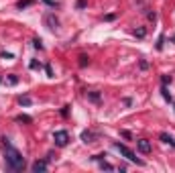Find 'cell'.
Wrapping results in <instances>:
<instances>
[{"label":"cell","mask_w":175,"mask_h":173,"mask_svg":"<svg viewBox=\"0 0 175 173\" xmlns=\"http://www.w3.org/2000/svg\"><path fill=\"white\" fill-rule=\"evenodd\" d=\"M2 145H4V159H6V165H8L12 171H23L24 169V157H23V153H20L19 149H15L12 145H10V141L8 138H2Z\"/></svg>","instance_id":"1"},{"label":"cell","mask_w":175,"mask_h":173,"mask_svg":"<svg viewBox=\"0 0 175 173\" xmlns=\"http://www.w3.org/2000/svg\"><path fill=\"white\" fill-rule=\"evenodd\" d=\"M114 147H116V151L122 155V157H126L128 161H132V163H136V165H145V161L136 157V155H134V151H130V149H128L126 145H122V143H114Z\"/></svg>","instance_id":"2"},{"label":"cell","mask_w":175,"mask_h":173,"mask_svg":"<svg viewBox=\"0 0 175 173\" xmlns=\"http://www.w3.org/2000/svg\"><path fill=\"white\" fill-rule=\"evenodd\" d=\"M53 141L57 147H65V145L69 143V133L67 130H55L53 133Z\"/></svg>","instance_id":"3"},{"label":"cell","mask_w":175,"mask_h":173,"mask_svg":"<svg viewBox=\"0 0 175 173\" xmlns=\"http://www.w3.org/2000/svg\"><path fill=\"white\" fill-rule=\"evenodd\" d=\"M43 20H45V27L51 29V31H55L59 27V19L55 16V12H47V15L43 16Z\"/></svg>","instance_id":"4"},{"label":"cell","mask_w":175,"mask_h":173,"mask_svg":"<svg viewBox=\"0 0 175 173\" xmlns=\"http://www.w3.org/2000/svg\"><path fill=\"white\" fill-rule=\"evenodd\" d=\"M136 149L147 155V153H151V143H149L147 138H141V141H136Z\"/></svg>","instance_id":"5"},{"label":"cell","mask_w":175,"mask_h":173,"mask_svg":"<svg viewBox=\"0 0 175 173\" xmlns=\"http://www.w3.org/2000/svg\"><path fill=\"white\" fill-rule=\"evenodd\" d=\"M31 169H33V173H41V171H47V161H35L33 165H31Z\"/></svg>","instance_id":"6"},{"label":"cell","mask_w":175,"mask_h":173,"mask_svg":"<svg viewBox=\"0 0 175 173\" xmlns=\"http://www.w3.org/2000/svg\"><path fill=\"white\" fill-rule=\"evenodd\" d=\"M94 138H98V134L92 133V130H83L82 133V141L83 143H94Z\"/></svg>","instance_id":"7"},{"label":"cell","mask_w":175,"mask_h":173,"mask_svg":"<svg viewBox=\"0 0 175 173\" xmlns=\"http://www.w3.org/2000/svg\"><path fill=\"white\" fill-rule=\"evenodd\" d=\"M33 2H35V0H19V2H16V8L23 10V8H27V6H31Z\"/></svg>","instance_id":"8"},{"label":"cell","mask_w":175,"mask_h":173,"mask_svg":"<svg viewBox=\"0 0 175 173\" xmlns=\"http://www.w3.org/2000/svg\"><path fill=\"white\" fill-rule=\"evenodd\" d=\"M159 138L163 141V143H169V145H173V137H171V134H167V133H161V134H159Z\"/></svg>","instance_id":"9"},{"label":"cell","mask_w":175,"mask_h":173,"mask_svg":"<svg viewBox=\"0 0 175 173\" xmlns=\"http://www.w3.org/2000/svg\"><path fill=\"white\" fill-rule=\"evenodd\" d=\"M19 104H20V106H31V104H33V100H31L29 96H20V98H19Z\"/></svg>","instance_id":"10"},{"label":"cell","mask_w":175,"mask_h":173,"mask_svg":"<svg viewBox=\"0 0 175 173\" xmlns=\"http://www.w3.org/2000/svg\"><path fill=\"white\" fill-rule=\"evenodd\" d=\"M88 98L98 104V102H100V92H88Z\"/></svg>","instance_id":"11"},{"label":"cell","mask_w":175,"mask_h":173,"mask_svg":"<svg viewBox=\"0 0 175 173\" xmlns=\"http://www.w3.org/2000/svg\"><path fill=\"white\" fill-rule=\"evenodd\" d=\"M100 169H102V171H114V167H112L110 163H106L104 159H102V161H100Z\"/></svg>","instance_id":"12"},{"label":"cell","mask_w":175,"mask_h":173,"mask_svg":"<svg viewBox=\"0 0 175 173\" xmlns=\"http://www.w3.org/2000/svg\"><path fill=\"white\" fill-rule=\"evenodd\" d=\"M16 122H33V118L27 116V114H19V116H16Z\"/></svg>","instance_id":"13"},{"label":"cell","mask_w":175,"mask_h":173,"mask_svg":"<svg viewBox=\"0 0 175 173\" xmlns=\"http://www.w3.org/2000/svg\"><path fill=\"white\" fill-rule=\"evenodd\" d=\"M161 94H163V98L167 102H171V94H169V90H167V86H161Z\"/></svg>","instance_id":"14"},{"label":"cell","mask_w":175,"mask_h":173,"mask_svg":"<svg viewBox=\"0 0 175 173\" xmlns=\"http://www.w3.org/2000/svg\"><path fill=\"white\" fill-rule=\"evenodd\" d=\"M6 82H8V84H10V86H16V84H19V78H16V75H15V74H10V75H8V78H6Z\"/></svg>","instance_id":"15"},{"label":"cell","mask_w":175,"mask_h":173,"mask_svg":"<svg viewBox=\"0 0 175 173\" xmlns=\"http://www.w3.org/2000/svg\"><path fill=\"white\" fill-rule=\"evenodd\" d=\"M88 63H90V59H88L86 55H79V67H86Z\"/></svg>","instance_id":"16"},{"label":"cell","mask_w":175,"mask_h":173,"mask_svg":"<svg viewBox=\"0 0 175 173\" xmlns=\"http://www.w3.org/2000/svg\"><path fill=\"white\" fill-rule=\"evenodd\" d=\"M33 45H35V49L43 51V41H41V39H35V41H33Z\"/></svg>","instance_id":"17"},{"label":"cell","mask_w":175,"mask_h":173,"mask_svg":"<svg viewBox=\"0 0 175 173\" xmlns=\"http://www.w3.org/2000/svg\"><path fill=\"white\" fill-rule=\"evenodd\" d=\"M134 35H136V37H139V39H143V37H145V35H147V31H145V29H143V27H141V29H136V31H134Z\"/></svg>","instance_id":"18"},{"label":"cell","mask_w":175,"mask_h":173,"mask_svg":"<svg viewBox=\"0 0 175 173\" xmlns=\"http://www.w3.org/2000/svg\"><path fill=\"white\" fill-rule=\"evenodd\" d=\"M163 41H165V37H163V35H161V37H159V39H157V49H163Z\"/></svg>","instance_id":"19"},{"label":"cell","mask_w":175,"mask_h":173,"mask_svg":"<svg viewBox=\"0 0 175 173\" xmlns=\"http://www.w3.org/2000/svg\"><path fill=\"white\" fill-rule=\"evenodd\" d=\"M161 84H163V86L171 84V75H163V78H161Z\"/></svg>","instance_id":"20"},{"label":"cell","mask_w":175,"mask_h":173,"mask_svg":"<svg viewBox=\"0 0 175 173\" xmlns=\"http://www.w3.org/2000/svg\"><path fill=\"white\" fill-rule=\"evenodd\" d=\"M104 157H106V153H100V155H94L92 159H94V161H102Z\"/></svg>","instance_id":"21"},{"label":"cell","mask_w":175,"mask_h":173,"mask_svg":"<svg viewBox=\"0 0 175 173\" xmlns=\"http://www.w3.org/2000/svg\"><path fill=\"white\" fill-rule=\"evenodd\" d=\"M31 69H41V63L39 61H31Z\"/></svg>","instance_id":"22"},{"label":"cell","mask_w":175,"mask_h":173,"mask_svg":"<svg viewBox=\"0 0 175 173\" xmlns=\"http://www.w3.org/2000/svg\"><path fill=\"white\" fill-rule=\"evenodd\" d=\"M45 71H47L49 78H53V71H51V65H45Z\"/></svg>","instance_id":"23"},{"label":"cell","mask_w":175,"mask_h":173,"mask_svg":"<svg viewBox=\"0 0 175 173\" xmlns=\"http://www.w3.org/2000/svg\"><path fill=\"white\" fill-rule=\"evenodd\" d=\"M43 2H45L47 6H57V2H55V0H43Z\"/></svg>","instance_id":"24"},{"label":"cell","mask_w":175,"mask_h":173,"mask_svg":"<svg viewBox=\"0 0 175 173\" xmlns=\"http://www.w3.org/2000/svg\"><path fill=\"white\" fill-rule=\"evenodd\" d=\"M86 4H88L86 0H78V8H86Z\"/></svg>","instance_id":"25"},{"label":"cell","mask_w":175,"mask_h":173,"mask_svg":"<svg viewBox=\"0 0 175 173\" xmlns=\"http://www.w3.org/2000/svg\"><path fill=\"white\" fill-rule=\"evenodd\" d=\"M122 137H124V138H132V134L128 133V130H122Z\"/></svg>","instance_id":"26"},{"label":"cell","mask_w":175,"mask_h":173,"mask_svg":"<svg viewBox=\"0 0 175 173\" xmlns=\"http://www.w3.org/2000/svg\"><path fill=\"white\" fill-rule=\"evenodd\" d=\"M67 114H69V106H65V108L61 110V116H67Z\"/></svg>","instance_id":"27"},{"label":"cell","mask_w":175,"mask_h":173,"mask_svg":"<svg viewBox=\"0 0 175 173\" xmlns=\"http://www.w3.org/2000/svg\"><path fill=\"white\" fill-rule=\"evenodd\" d=\"M147 67H149V63H147L145 59H141V69H147Z\"/></svg>","instance_id":"28"},{"label":"cell","mask_w":175,"mask_h":173,"mask_svg":"<svg viewBox=\"0 0 175 173\" xmlns=\"http://www.w3.org/2000/svg\"><path fill=\"white\" fill-rule=\"evenodd\" d=\"M173 147H175V138H173Z\"/></svg>","instance_id":"29"}]
</instances>
